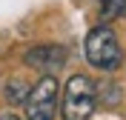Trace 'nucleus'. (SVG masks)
I'll return each instance as SVG.
<instances>
[{"instance_id":"4","label":"nucleus","mask_w":126,"mask_h":120,"mask_svg":"<svg viewBox=\"0 0 126 120\" xmlns=\"http://www.w3.org/2000/svg\"><path fill=\"white\" fill-rule=\"evenodd\" d=\"M26 63L32 69L43 72V74H55L66 63V49H60V46H34V49L26 52Z\"/></svg>"},{"instance_id":"6","label":"nucleus","mask_w":126,"mask_h":120,"mask_svg":"<svg viewBox=\"0 0 126 120\" xmlns=\"http://www.w3.org/2000/svg\"><path fill=\"white\" fill-rule=\"evenodd\" d=\"M100 14L103 17L126 14V0H100Z\"/></svg>"},{"instance_id":"2","label":"nucleus","mask_w":126,"mask_h":120,"mask_svg":"<svg viewBox=\"0 0 126 120\" xmlns=\"http://www.w3.org/2000/svg\"><path fill=\"white\" fill-rule=\"evenodd\" d=\"M86 60L100 72H112L120 66L123 52H120V43L109 26H94L86 34Z\"/></svg>"},{"instance_id":"7","label":"nucleus","mask_w":126,"mask_h":120,"mask_svg":"<svg viewBox=\"0 0 126 120\" xmlns=\"http://www.w3.org/2000/svg\"><path fill=\"white\" fill-rule=\"evenodd\" d=\"M0 120H20V117H15V114H6V117H0Z\"/></svg>"},{"instance_id":"3","label":"nucleus","mask_w":126,"mask_h":120,"mask_svg":"<svg viewBox=\"0 0 126 120\" xmlns=\"http://www.w3.org/2000/svg\"><path fill=\"white\" fill-rule=\"evenodd\" d=\"M23 106H26V120H55V112H57V80L52 74L40 77L37 86L29 89Z\"/></svg>"},{"instance_id":"1","label":"nucleus","mask_w":126,"mask_h":120,"mask_svg":"<svg viewBox=\"0 0 126 120\" xmlns=\"http://www.w3.org/2000/svg\"><path fill=\"white\" fill-rule=\"evenodd\" d=\"M97 106V89L86 74H72L63 89V120H89Z\"/></svg>"},{"instance_id":"5","label":"nucleus","mask_w":126,"mask_h":120,"mask_svg":"<svg viewBox=\"0 0 126 120\" xmlns=\"http://www.w3.org/2000/svg\"><path fill=\"white\" fill-rule=\"evenodd\" d=\"M26 94H29V89H26V83H20V80H12L6 86V97H9V103H23Z\"/></svg>"}]
</instances>
